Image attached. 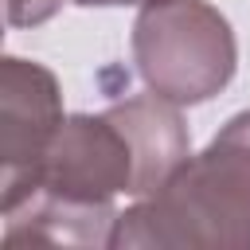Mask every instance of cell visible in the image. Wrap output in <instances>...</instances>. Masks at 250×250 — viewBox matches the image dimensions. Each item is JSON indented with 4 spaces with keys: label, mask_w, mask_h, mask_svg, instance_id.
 <instances>
[{
    "label": "cell",
    "mask_w": 250,
    "mask_h": 250,
    "mask_svg": "<svg viewBox=\"0 0 250 250\" xmlns=\"http://www.w3.org/2000/svg\"><path fill=\"white\" fill-rule=\"evenodd\" d=\"M109 246L250 250V109L234 113L152 195L117 211Z\"/></svg>",
    "instance_id": "obj_1"
},
{
    "label": "cell",
    "mask_w": 250,
    "mask_h": 250,
    "mask_svg": "<svg viewBox=\"0 0 250 250\" xmlns=\"http://www.w3.org/2000/svg\"><path fill=\"white\" fill-rule=\"evenodd\" d=\"M133 62L152 94L199 105L234 78L238 47L227 16L207 0H152L133 23Z\"/></svg>",
    "instance_id": "obj_2"
},
{
    "label": "cell",
    "mask_w": 250,
    "mask_h": 250,
    "mask_svg": "<svg viewBox=\"0 0 250 250\" xmlns=\"http://www.w3.org/2000/svg\"><path fill=\"white\" fill-rule=\"evenodd\" d=\"M31 191L51 195L70 207H113V199L121 191L133 195L137 191V152L121 129V121L109 109L62 117Z\"/></svg>",
    "instance_id": "obj_3"
},
{
    "label": "cell",
    "mask_w": 250,
    "mask_h": 250,
    "mask_svg": "<svg viewBox=\"0 0 250 250\" xmlns=\"http://www.w3.org/2000/svg\"><path fill=\"white\" fill-rule=\"evenodd\" d=\"M109 113L121 121V129H125V137L137 152V191H133V199H145L191 156V133L180 117V105L160 98V94L125 98V102L109 105Z\"/></svg>",
    "instance_id": "obj_5"
},
{
    "label": "cell",
    "mask_w": 250,
    "mask_h": 250,
    "mask_svg": "<svg viewBox=\"0 0 250 250\" xmlns=\"http://www.w3.org/2000/svg\"><path fill=\"white\" fill-rule=\"evenodd\" d=\"M117 211L113 207H70L31 191L4 211V242H55V246H109Z\"/></svg>",
    "instance_id": "obj_6"
},
{
    "label": "cell",
    "mask_w": 250,
    "mask_h": 250,
    "mask_svg": "<svg viewBox=\"0 0 250 250\" xmlns=\"http://www.w3.org/2000/svg\"><path fill=\"white\" fill-rule=\"evenodd\" d=\"M59 125H62V94L55 74L43 62L8 55L0 62V164H4L0 207L4 211L31 191Z\"/></svg>",
    "instance_id": "obj_4"
},
{
    "label": "cell",
    "mask_w": 250,
    "mask_h": 250,
    "mask_svg": "<svg viewBox=\"0 0 250 250\" xmlns=\"http://www.w3.org/2000/svg\"><path fill=\"white\" fill-rule=\"evenodd\" d=\"M66 4H82V8H117V4H152V0H66Z\"/></svg>",
    "instance_id": "obj_7"
}]
</instances>
